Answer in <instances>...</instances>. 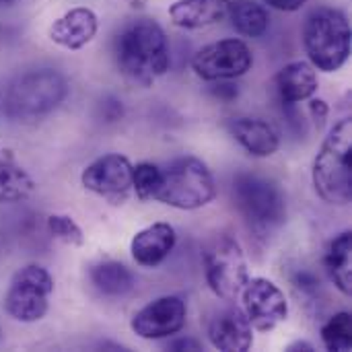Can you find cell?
Segmentation results:
<instances>
[{"instance_id": "1", "label": "cell", "mask_w": 352, "mask_h": 352, "mask_svg": "<svg viewBox=\"0 0 352 352\" xmlns=\"http://www.w3.org/2000/svg\"><path fill=\"white\" fill-rule=\"evenodd\" d=\"M113 56L120 72L128 80L144 87L167 74L171 66L167 35L153 19L130 21L116 35Z\"/></svg>"}, {"instance_id": "2", "label": "cell", "mask_w": 352, "mask_h": 352, "mask_svg": "<svg viewBox=\"0 0 352 352\" xmlns=\"http://www.w3.org/2000/svg\"><path fill=\"white\" fill-rule=\"evenodd\" d=\"M318 196L334 206L352 202V122L340 120L326 136L311 171Z\"/></svg>"}, {"instance_id": "3", "label": "cell", "mask_w": 352, "mask_h": 352, "mask_svg": "<svg viewBox=\"0 0 352 352\" xmlns=\"http://www.w3.org/2000/svg\"><path fill=\"white\" fill-rule=\"evenodd\" d=\"M217 196V184L208 165L196 157H179L161 167L159 188L153 200L177 210H198Z\"/></svg>"}, {"instance_id": "4", "label": "cell", "mask_w": 352, "mask_h": 352, "mask_svg": "<svg viewBox=\"0 0 352 352\" xmlns=\"http://www.w3.org/2000/svg\"><path fill=\"white\" fill-rule=\"evenodd\" d=\"M68 80L54 68H37L14 78L6 93V116L35 122L52 113L68 97Z\"/></svg>"}, {"instance_id": "5", "label": "cell", "mask_w": 352, "mask_h": 352, "mask_svg": "<svg viewBox=\"0 0 352 352\" xmlns=\"http://www.w3.org/2000/svg\"><path fill=\"white\" fill-rule=\"evenodd\" d=\"M233 202L250 231L260 237L274 233L287 219V202L283 190L260 175L239 173L233 179Z\"/></svg>"}, {"instance_id": "6", "label": "cell", "mask_w": 352, "mask_h": 352, "mask_svg": "<svg viewBox=\"0 0 352 352\" xmlns=\"http://www.w3.org/2000/svg\"><path fill=\"white\" fill-rule=\"evenodd\" d=\"M309 64L322 72L340 70L351 58L352 31L346 14L338 8H320L309 14L303 31Z\"/></svg>"}, {"instance_id": "7", "label": "cell", "mask_w": 352, "mask_h": 352, "mask_svg": "<svg viewBox=\"0 0 352 352\" xmlns=\"http://www.w3.org/2000/svg\"><path fill=\"white\" fill-rule=\"evenodd\" d=\"M54 293L52 274L37 264L23 266L10 278L4 295V311L8 318L21 324L39 322L50 309V297Z\"/></svg>"}, {"instance_id": "8", "label": "cell", "mask_w": 352, "mask_h": 352, "mask_svg": "<svg viewBox=\"0 0 352 352\" xmlns=\"http://www.w3.org/2000/svg\"><path fill=\"white\" fill-rule=\"evenodd\" d=\"M204 274L210 291L223 301H235L248 283V262L241 245L229 237H214L204 252Z\"/></svg>"}, {"instance_id": "9", "label": "cell", "mask_w": 352, "mask_h": 352, "mask_svg": "<svg viewBox=\"0 0 352 352\" xmlns=\"http://www.w3.org/2000/svg\"><path fill=\"white\" fill-rule=\"evenodd\" d=\"M254 66V54L243 39H221L204 45L192 60V70L202 80H231L248 74Z\"/></svg>"}, {"instance_id": "10", "label": "cell", "mask_w": 352, "mask_h": 352, "mask_svg": "<svg viewBox=\"0 0 352 352\" xmlns=\"http://www.w3.org/2000/svg\"><path fill=\"white\" fill-rule=\"evenodd\" d=\"M239 297L243 305L241 311L258 332H270L278 328L289 316V301L285 293L268 278H248Z\"/></svg>"}, {"instance_id": "11", "label": "cell", "mask_w": 352, "mask_h": 352, "mask_svg": "<svg viewBox=\"0 0 352 352\" xmlns=\"http://www.w3.org/2000/svg\"><path fill=\"white\" fill-rule=\"evenodd\" d=\"M132 167L124 155H103L82 169L80 184L111 204H124L132 190Z\"/></svg>"}, {"instance_id": "12", "label": "cell", "mask_w": 352, "mask_h": 352, "mask_svg": "<svg viewBox=\"0 0 352 352\" xmlns=\"http://www.w3.org/2000/svg\"><path fill=\"white\" fill-rule=\"evenodd\" d=\"M188 318L186 301L177 295H165L132 316L130 328L142 340H163L184 330Z\"/></svg>"}, {"instance_id": "13", "label": "cell", "mask_w": 352, "mask_h": 352, "mask_svg": "<svg viewBox=\"0 0 352 352\" xmlns=\"http://www.w3.org/2000/svg\"><path fill=\"white\" fill-rule=\"evenodd\" d=\"M208 340L217 351L248 352L254 344V328L241 309H225L210 320Z\"/></svg>"}, {"instance_id": "14", "label": "cell", "mask_w": 352, "mask_h": 352, "mask_svg": "<svg viewBox=\"0 0 352 352\" xmlns=\"http://www.w3.org/2000/svg\"><path fill=\"white\" fill-rule=\"evenodd\" d=\"M177 235L169 223H153L140 229L130 243L132 258L142 268H157L161 266L171 252L175 250Z\"/></svg>"}, {"instance_id": "15", "label": "cell", "mask_w": 352, "mask_h": 352, "mask_svg": "<svg viewBox=\"0 0 352 352\" xmlns=\"http://www.w3.org/2000/svg\"><path fill=\"white\" fill-rule=\"evenodd\" d=\"M99 29V19L91 8L78 6L56 19L50 27V39L66 50H80L93 41Z\"/></svg>"}, {"instance_id": "16", "label": "cell", "mask_w": 352, "mask_h": 352, "mask_svg": "<svg viewBox=\"0 0 352 352\" xmlns=\"http://www.w3.org/2000/svg\"><path fill=\"white\" fill-rule=\"evenodd\" d=\"M231 136L252 155V157H272L280 148V136L268 124L260 118H233L229 122Z\"/></svg>"}, {"instance_id": "17", "label": "cell", "mask_w": 352, "mask_h": 352, "mask_svg": "<svg viewBox=\"0 0 352 352\" xmlns=\"http://www.w3.org/2000/svg\"><path fill=\"white\" fill-rule=\"evenodd\" d=\"M274 87L285 105H295L307 101L318 91V74L309 62H291L278 70L274 76Z\"/></svg>"}, {"instance_id": "18", "label": "cell", "mask_w": 352, "mask_h": 352, "mask_svg": "<svg viewBox=\"0 0 352 352\" xmlns=\"http://www.w3.org/2000/svg\"><path fill=\"white\" fill-rule=\"evenodd\" d=\"M229 0H177L169 8V19L179 29H204L227 16Z\"/></svg>"}, {"instance_id": "19", "label": "cell", "mask_w": 352, "mask_h": 352, "mask_svg": "<svg viewBox=\"0 0 352 352\" xmlns=\"http://www.w3.org/2000/svg\"><path fill=\"white\" fill-rule=\"evenodd\" d=\"M35 179L14 161L10 151L0 153V202L19 204L35 194Z\"/></svg>"}, {"instance_id": "20", "label": "cell", "mask_w": 352, "mask_h": 352, "mask_svg": "<svg viewBox=\"0 0 352 352\" xmlns=\"http://www.w3.org/2000/svg\"><path fill=\"white\" fill-rule=\"evenodd\" d=\"M352 235L351 231H342L340 235H336L324 256V264L326 270L330 274V280L334 283V287L342 293V295H351L352 293Z\"/></svg>"}, {"instance_id": "21", "label": "cell", "mask_w": 352, "mask_h": 352, "mask_svg": "<svg viewBox=\"0 0 352 352\" xmlns=\"http://www.w3.org/2000/svg\"><path fill=\"white\" fill-rule=\"evenodd\" d=\"M89 276H91L93 287L105 297H126L134 291V285H136L130 268L113 260L95 264Z\"/></svg>"}, {"instance_id": "22", "label": "cell", "mask_w": 352, "mask_h": 352, "mask_svg": "<svg viewBox=\"0 0 352 352\" xmlns=\"http://www.w3.org/2000/svg\"><path fill=\"white\" fill-rule=\"evenodd\" d=\"M227 16L237 33L245 37H260L268 31V10L256 0H229Z\"/></svg>"}, {"instance_id": "23", "label": "cell", "mask_w": 352, "mask_h": 352, "mask_svg": "<svg viewBox=\"0 0 352 352\" xmlns=\"http://www.w3.org/2000/svg\"><path fill=\"white\" fill-rule=\"evenodd\" d=\"M322 342L328 351H352V318L349 311L334 314L322 328Z\"/></svg>"}, {"instance_id": "24", "label": "cell", "mask_w": 352, "mask_h": 352, "mask_svg": "<svg viewBox=\"0 0 352 352\" xmlns=\"http://www.w3.org/2000/svg\"><path fill=\"white\" fill-rule=\"evenodd\" d=\"M45 227H47V231H50L52 237L60 239L66 245H74V248L85 245V233H82V229L68 214H50L47 221H45Z\"/></svg>"}, {"instance_id": "25", "label": "cell", "mask_w": 352, "mask_h": 352, "mask_svg": "<svg viewBox=\"0 0 352 352\" xmlns=\"http://www.w3.org/2000/svg\"><path fill=\"white\" fill-rule=\"evenodd\" d=\"M161 179V167L153 163H138L132 167V190L140 200H153Z\"/></svg>"}, {"instance_id": "26", "label": "cell", "mask_w": 352, "mask_h": 352, "mask_svg": "<svg viewBox=\"0 0 352 352\" xmlns=\"http://www.w3.org/2000/svg\"><path fill=\"white\" fill-rule=\"evenodd\" d=\"M217 85L214 87H210V95L214 97V99H219V101H235L237 97H239V89H237V85H233V82H227V80H214Z\"/></svg>"}, {"instance_id": "27", "label": "cell", "mask_w": 352, "mask_h": 352, "mask_svg": "<svg viewBox=\"0 0 352 352\" xmlns=\"http://www.w3.org/2000/svg\"><path fill=\"white\" fill-rule=\"evenodd\" d=\"M328 113H330L328 103H326L324 99H314V97H311V101H309V116H311L314 126H316L318 130L324 128V124H326V120H328Z\"/></svg>"}, {"instance_id": "28", "label": "cell", "mask_w": 352, "mask_h": 352, "mask_svg": "<svg viewBox=\"0 0 352 352\" xmlns=\"http://www.w3.org/2000/svg\"><path fill=\"white\" fill-rule=\"evenodd\" d=\"M99 111H101V118H103L105 122H118V120H122V116H124L122 101H118V99H113V97L101 101Z\"/></svg>"}, {"instance_id": "29", "label": "cell", "mask_w": 352, "mask_h": 352, "mask_svg": "<svg viewBox=\"0 0 352 352\" xmlns=\"http://www.w3.org/2000/svg\"><path fill=\"white\" fill-rule=\"evenodd\" d=\"M307 0H266L268 6L276 8V10H283V12H295L299 10Z\"/></svg>"}, {"instance_id": "30", "label": "cell", "mask_w": 352, "mask_h": 352, "mask_svg": "<svg viewBox=\"0 0 352 352\" xmlns=\"http://www.w3.org/2000/svg\"><path fill=\"white\" fill-rule=\"evenodd\" d=\"M167 349H169V351H175V352L202 351L200 342H196V340H192V338H177V340L169 342V344H167Z\"/></svg>"}, {"instance_id": "31", "label": "cell", "mask_w": 352, "mask_h": 352, "mask_svg": "<svg viewBox=\"0 0 352 352\" xmlns=\"http://www.w3.org/2000/svg\"><path fill=\"white\" fill-rule=\"evenodd\" d=\"M287 351L289 352H297V351H305V352H314V344H309V342H301V340H297V342H293V344H289L287 346Z\"/></svg>"}, {"instance_id": "32", "label": "cell", "mask_w": 352, "mask_h": 352, "mask_svg": "<svg viewBox=\"0 0 352 352\" xmlns=\"http://www.w3.org/2000/svg\"><path fill=\"white\" fill-rule=\"evenodd\" d=\"M130 6H134V8H142L144 4H146V0H126Z\"/></svg>"}, {"instance_id": "33", "label": "cell", "mask_w": 352, "mask_h": 352, "mask_svg": "<svg viewBox=\"0 0 352 352\" xmlns=\"http://www.w3.org/2000/svg\"><path fill=\"white\" fill-rule=\"evenodd\" d=\"M19 0H0V6H12V4H16Z\"/></svg>"}]
</instances>
